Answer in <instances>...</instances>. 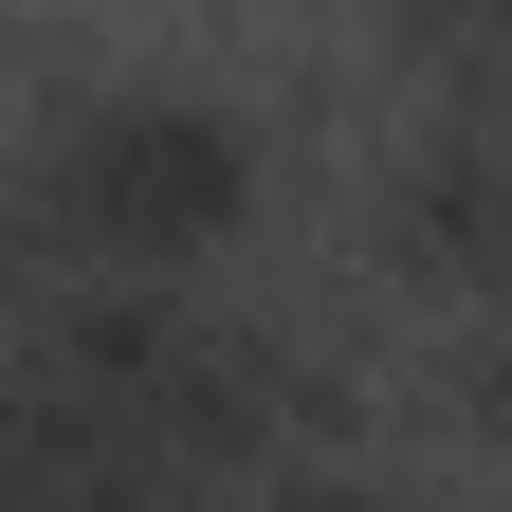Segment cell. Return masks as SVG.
Wrapping results in <instances>:
<instances>
[{"label": "cell", "instance_id": "cell-3", "mask_svg": "<svg viewBox=\"0 0 512 512\" xmlns=\"http://www.w3.org/2000/svg\"><path fill=\"white\" fill-rule=\"evenodd\" d=\"M439 421H458V439H494V458H512V330H476L458 366H439Z\"/></svg>", "mask_w": 512, "mask_h": 512}, {"label": "cell", "instance_id": "cell-1", "mask_svg": "<svg viewBox=\"0 0 512 512\" xmlns=\"http://www.w3.org/2000/svg\"><path fill=\"white\" fill-rule=\"evenodd\" d=\"M256 183H275V128L238 92H202V74H92L0 165V293H37V275H147V293H183L202 256H238Z\"/></svg>", "mask_w": 512, "mask_h": 512}, {"label": "cell", "instance_id": "cell-2", "mask_svg": "<svg viewBox=\"0 0 512 512\" xmlns=\"http://www.w3.org/2000/svg\"><path fill=\"white\" fill-rule=\"evenodd\" d=\"M220 512H421V494L384 476V458H275V476H238Z\"/></svg>", "mask_w": 512, "mask_h": 512}, {"label": "cell", "instance_id": "cell-5", "mask_svg": "<svg viewBox=\"0 0 512 512\" xmlns=\"http://www.w3.org/2000/svg\"><path fill=\"white\" fill-rule=\"evenodd\" d=\"M19 439H37V403H19V366H0V512H19Z\"/></svg>", "mask_w": 512, "mask_h": 512}, {"label": "cell", "instance_id": "cell-4", "mask_svg": "<svg viewBox=\"0 0 512 512\" xmlns=\"http://www.w3.org/2000/svg\"><path fill=\"white\" fill-rule=\"evenodd\" d=\"M366 19H403V37H439V55H494L512 0H366Z\"/></svg>", "mask_w": 512, "mask_h": 512}]
</instances>
